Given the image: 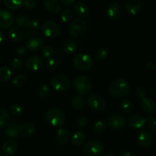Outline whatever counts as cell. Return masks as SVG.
<instances>
[{
    "mask_svg": "<svg viewBox=\"0 0 156 156\" xmlns=\"http://www.w3.org/2000/svg\"><path fill=\"white\" fill-rule=\"evenodd\" d=\"M106 129V124L104 121L102 120H99V121L96 122L93 126V129L95 133H101L103 132Z\"/></svg>",
    "mask_w": 156,
    "mask_h": 156,
    "instance_id": "b9f144b4",
    "label": "cell"
},
{
    "mask_svg": "<svg viewBox=\"0 0 156 156\" xmlns=\"http://www.w3.org/2000/svg\"><path fill=\"white\" fill-rule=\"evenodd\" d=\"M154 73H155L156 75V66H155V68H154Z\"/></svg>",
    "mask_w": 156,
    "mask_h": 156,
    "instance_id": "9f6ffc18",
    "label": "cell"
},
{
    "mask_svg": "<svg viewBox=\"0 0 156 156\" xmlns=\"http://www.w3.org/2000/svg\"><path fill=\"white\" fill-rule=\"evenodd\" d=\"M125 11L131 15H136L140 12L142 4L139 0H127L124 5Z\"/></svg>",
    "mask_w": 156,
    "mask_h": 156,
    "instance_id": "e0dca14e",
    "label": "cell"
},
{
    "mask_svg": "<svg viewBox=\"0 0 156 156\" xmlns=\"http://www.w3.org/2000/svg\"><path fill=\"white\" fill-rule=\"evenodd\" d=\"M119 156H132V154L128 152H122Z\"/></svg>",
    "mask_w": 156,
    "mask_h": 156,
    "instance_id": "f5cc1de1",
    "label": "cell"
},
{
    "mask_svg": "<svg viewBox=\"0 0 156 156\" xmlns=\"http://www.w3.org/2000/svg\"><path fill=\"white\" fill-rule=\"evenodd\" d=\"M35 5H36V3L33 0H27V1L23 2V5L28 10L33 9L35 7Z\"/></svg>",
    "mask_w": 156,
    "mask_h": 156,
    "instance_id": "7dc6e473",
    "label": "cell"
},
{
    "mask_svg": "<svg viewBox=\"0 0 156 156\" xmlns=\"http://www.w3.org/2000/svg\"><path fill=\"white\" fill-rule=\"evenodd\" d=\"M73 86L78 94L85 95L92 89V82L90 78L84 75H80L75 78Z\"/></svg>",
    "mask_w": 156,
    "mask_h": 156,
    "instance_id": "3957f363",
    "label": "cell"
},
{
    "mask_svg": "<svg viewBox=\"0 0 156 156\" xmlns=\"http://www.w3.org/2000/svg\"><path fill=\"white\" fill-rule=\"evenodd\" d=\"M50 93V89L47 84H41L37 89V94L41 99L47 98Z\"/></svg>",
    "mask_w": 156,
    "mask_h": 156,
    "instance_id": "f546056e",
    "label": "cell"
},
{
    "mask_svg": "<svg viewBox=\"0 0 156 156\" xmlns=\"http://www.w3.org/2000/svg\"><path fill=\"white\" fill-rule=\"evenodd\" d=\"M40 27V22L38 19L35 18H31L28 21L27 24H26L25 27L24 28L28 30V31L35 32L39 29Z\"/></svg>",
    "mask_w": 156,
    "mask_h": 156,
    "instance_id": "1f68e13d",
    "label": "cell"
},
{
    "mask_svg": "<svg viewBox=\"0 0 156 156\" xmlns=\"http://www.w3.org/2000/svg\"><path fill=\"white\" fill-rule=\"evenodd\" d=\"M85 105V100L82 95H75L71 100V106L75 110H81Z\"/></svg>",
    "mask_w": 156,
    "mask_h": 156,
    "instance_id": "83f0119b",
    "label": "cell"
},
{
    "mask_svg": "<svg viewBox=\"0 0 156 156\" xmlns=\"http://www.w3.org/2000/svg\"><path fill=\"white\" fill-rule=\"evenodd\" d=\"M119 108L122 112L125 113V114H128L132 109V103L129 99L125 98L121 101Z\"/></svg>",
    "mask_w": 156,
    "mask_h": 156,
    "instance_id": "e575fe53",
    "label": "cell"
},
{
    "mask_svg": "<svg viewBox=\"0 0 156 156\" xmlns=\"http://www.w3.org/2000/svg\"><path fill=\"white\" fill-rule=\"evenodd\" d=\"M42 58L38 55H33L26 61V67L32 71H38L42 67Z\"/></svg>",
    "mask_w": 156,
    "mask_h": 156,
    "instance_id": "9a60e30c",
    "label": "cell"
},
{
    "mask_svg": "<svg viewBox=\"0 0 156 156\" xmlns=\"http://www.w3.org/2000/svg\"><path fill=\"white\" fill-rule=\"evenodd\" d=\"M152 93L154 96L156 97V84H154L152 87Z\"/></svg>",
    "mask_w": 156,
    "mask_h": 156,
    "instance_id": "db71d44e",
    "label": "cell"
},
{
    "mask_svg": "<svg viewBox=\"0 0 156 156\" xmlns=\"http://www.w3.org/2000/svg\"><path fill=\"white\" fill-rule=\"evenodd\" d=\"M35 126L31 123H25L19 126V135L24 137H29L35 133Z\"/></svg>",
    "mask_w": 156,
    "mask_h": 156,
    "instance_id": "603a6c76",
    "label": "cell"
},
{
    "mask_svg": "<svg viewBox=\"0 0 156 156\" xmlns=\"http://www.w3.org/2000/svg\"><path fill=\"white\" fill-rule=\"evenodd\" d=\"M44 47V40L38 37H33L28 41L26 48L31 52H38Z\"/></svg>",
    "mask_w": 156,
    "mask_h": 156,
    "instance_id": "5bb4252c",
    "label": "cell"
},
{
    "mask_svg": "<svg viewBox=\"0 0 156 156\" xmlns=\"http://www.w3.org/2000/svg\"><path fill=\"white\" fill-rule=\"evenodd\" d=\"M141 108L144 112L147 114H151L155 112L156 111V103L154 100L151 98H145L142 99L141 101Z\"/></svg>",
    "mask_w": 156,
    "mask_h": 156,
    "instance_id": "44dd1931",
    "label": "cell"
},
{
    "mask_svg": "<svg viewBox=\"0 0 156 156\" xmlns=\"http://www.w3.org/2000/svg\"><path fill=\"white\" fill-rule=\"evenodd\" d=\"M9 114L6 109H0V128H3L9 123Z\"/></svg>",
    "mask_w": 156,
    "mask_h": 156,
    "instance_id": "836d02e7",
    "label": "cell"
},
{
    "mask_svg": "<svg viewBox=\"0 0 156 156\" xmlns=\"http://www.w3.org/2000/svg\"><path fill=\"white\" fill-rule=\"evenodd\" d=\"M86 136L82 131H76L73 134L71 138L72 144L75 146H80L85 143Z\"/></svg>",
    "mask_w": 156,
    "mask_h": 156,
    "instance_id": "484cf974",
    "label": "cell"
},
{
    "mask_svg": "<svg viewBox=\"0 0 156 156\" xmlns=\"http://www.w3.org/2000/svg\"><path fill=\"white\" fill-rule=\"evenodd\" d=\"M88 123V118L86 116L81 115L77 118V124L80 128H84Z\"/></svg>",
    "mask_w": 156,
    "mask_h": 156,
    "instance_id": "f6af8a7d",
    "label": "cell"
},
{
    "mask_svg": "<svg viewBox=\"0 0 156 156\" xmlns=\"http://www.w3.org/2000/svg\"><path fill=\"white\" fill-rule=\"evenodd\" d=\"M50 84L54 90L59 92L66 91L70 88V81L68 78L64 75H56L50 81Z\"/></svg>",
    "mask_w": 156,
    "mask_h": 156,
    "instance_id": "8992f818",
    "label": "cell"
},
{
    "mask_svg": "<svg viewBox=\"0 0 156 156\" xmlns=\"http://www.w3.org/2000/svg\"><path fill=\"white\" fill-rule=\"evenodd\" d=\"M78 45L73 40H67L63 44V50L67 55H71L77 50Z\"/></svg>",
    "mask_w": 156,
    "mask_h": 156,
    "instance_id": "d4e9b609",
    "label": "cell"
},
{
    "mask_svg": "<svg viewBox=\"0 0 156 156\" xmlns=\"http://www.w3.org/2000/svg\"><path fill=\"white\" fill-rule=\"evenodd\" d=\"M138 144L144 149H148L151 147L154 142L153 136L148 131H142L137 136Z\"/></svg>",
    "mask_w": 156,
    "mask_h": 156,
    "instance_id": "4fadbf2b",
    "label": "cell"
},
{
    "mask_svg": "<svg viewBox=\"0 0 156 156\" xmlns=\"http://www.w3.org/2000/svg\"><path fill=\"white\" fill-rule=\"evenodd\" d=\"M70 139V133L68 131L64 128H61L59 129L57 132L56 136H55V140H56L57 143L61 146H64L67 142L69 141Z\"/></svg>",
    "mask_w": 156,
    "mask_h": 156,
    "instance_id": "7402d4cb",
    "label": "cell"
},
{
    "mask_svg": "<svg viewBox=\"0 0 156 156\" xmlns=\"http://www.w3.org/2000/svg\"><path fill=\"white\" fill-rule=\"evenodd\" d=\"M5 5L11 10H18L23 5V1L21 0H5Z\"/></svg>",
    "mask_w": 156,
    "mask_h": 156,
    "instance_id": "d6a6232c",
    "label": "cell"
},
{
    "mask_svg": "<svg viewBox=\"0 0 156 156\" xmlns=\"http://www.w3.org/2000/svg\"><path fill=\"white\" fill-rule=\"evenodd\" d=\"M122 6L116 2L110 3L106 8L107 18L111 21H116L119 19L122 15Z\"/></svg>",
    "mask_w": 156,
    "mask_h": 156,
    "instance_id": "30bf717a",
    "label": "cell"
},
{
    "mask_svg": "<svg viewBox=\"0 0 156 156\" xmlns=\"http://www.w3.org/2000/svg\"><path fill=\"white\" fill-rule=\"evenodd\" d=\"M136 95H137V97L143 99L145 98V94H146V91H145V88H142V87H138L136 90Z\"/></svg>",
    "mask_w": 156,
    "mask_h": 156,
    "instance_id": "c3c4849f",
    "label": "cell"
},
{
    "mask_svg": "<svg viewBox=\"0 0 156 156\" xmlns=\"http://www.w3.org/2000/svg\"><path fill=\"white\" fill-rule=\"evenodd\" d=\"M1 3H2V2H1V1H0V5H1Z\"/></svg>",
    "mask_w": 156,
    "mask_h": 156,
    "instance_id": "680465c9",
    "label": "cell"
},
{
    "mask_svg": "<svg viewBox=\"0 0 156 156\" xmlns=\"http://www.w3.org/2000/svg\"><path fill=\"white\" fill-rule=\"evenodd\" d=\"M103 156H116V155H115L114 154H113V153H110V152H108V153H106V154H104Z\"/></svg>",
    "mask_w": 156,
    "mask_h": 156,
    "instance_id": "11a10c76",
    "label": "cell"
},
{
    "mask_svg": "<svg viewBox=\"0 0 156 156\" xmlns=\"http://www.w3.org/2000/svg\"><path fill=\"white\" fill-rule=\"evenodd\" d=\"M87 104L91 109L97 111H102L106 108V101L98 94H91L87 98Z\"/></svg>",
    "mask_w": 156,
    "mask_h": 156,
    "instance_id": "9c48e42d",
    "label": "cell"
},
{
    "mask_svg": "<svg viewBox=\"0 0 156 156\" xmlns=\"http://www.w3.org/2000/svg\"><path fill=\"white\" fill-rule=\"evenodd\" d=\"M60 18H61V20L64 23H67L68 21H70V20L73 18V12L70 9H65L61 13V15H60Z\"/></svg>",
    "mask_w": 156,
    "mask_h": 156,
    "instance_id": "74e56055",
    "label": "cell"
},
{
    "mask_svg": "<svg viewBox=\"0 0 156 156\" xmlns=\"http://www.w3.org/2000/svg\"><path fill=\"white\" fill-rule=\"evenodd\" d=\"M145 119L148 122V129L152 132H156V117L152 115H148Z\"/></svg>",
    "mask_w": 156,
    "mask_h": 156,
    "instance_id": "60d3db41",
    "label": "cell"
},
{
    "mask_svg": "<svg viewBox=\"0 0 156 156\" xmlns=\"http://www.w3.org/2000/svg\"><path fill=\"white\" fill-rule=\"evenodd\" d=\"M9 36L12 41L20 42L24 38V33L19 27H13L9 30Z\"/></svg>",
    "mask_w": 156,
    "mask_h": 156,
    "instance_id": "cb8c5ba5",
    "label": "cell"
},
{
    "mask_svg": "<svg viewBox=\"0 0 156 156\" xmlns=\"http://www.w3.org/2000/svg\"><path fill=\"white\" fill-rule=\"evenodd\" d=\"M18 149V143L13 140H8L3 143L2 151L6 156H12L16 152Z\"/></svg>",
    "mask_w": 156,
    "mask_h": 156,
    "instance_id": "2e32d148",
    "label": "cell"
},
{
    "mask_svg": "<svg viewBox=\"0 0 156 156\" xmlns=\"http://www.w3.org/2000/svg\"><path fill=\"white\" fill-rule=\"evenodd\" d=\"M146 66L148 69H154V68H155V64L153 62H151V61H149V62H148L146 63Z\"/></svg>",
    "mask_w": 156,
    "mask_h": 156,
    "instance_id": "f907efd6",
    "label": "cell"
},
{
    "mask_svg": "<svg viewBox=\"0 0 156 156\" xmlns=\"http://www.w3.org/2000/svg\"><path fill=\"white\" fill-rule=\"evenodd\" d=\"M46 66L49 70H55L58 66V61L55 58H50L47 60Z\"/></svg>",
    "mask_w": 156,
    "mask_h": 156,
    "instance_id": "ee69618b",
    "label": "cell"
},
{
    "mask_svg": "<svg viewBox=\"0 0 156 156\" xmlns=\"http://www.w3.org/2000/svg\"><path fill=\"white\" fill-rule=\"evenodd\" d=\"M146 122V119L145 117L138 114H135L128 119V124L130 127L133 129H141L145 126Z\"/></svg>",
    "mask_w": 156,
    "mask_h": 156,
    "instance_id": "ffe728a7",
    "label": "cell"
},
{
    "mask_svg": "<svg viewBox=\"0 0 156 156\" xmlns=\"http://www.w3.org/2000/svg\"><path fill=\"white\" fill-rule=\"evenodd\" d=\"M130 92V85L124 79H115L109 87V93L115 98H121L128 95Z\"/></svg>",
    "mask_w": 156,
    "mask_h": 156,
    "instance_id": "6da1fadb",
    "label": "cell"
},
{
    "mask_svg": "<svg viewBox=\"0 0 156 156\" xmlns=\"http://www.w3.org/2000/svg\"><path fill=\"white\" fill-rule=\"evenodd\" d=\"M87 30V24L84 20L76 18L69 24L68 31L72 37L79 38L84 36Z\"/></svg>",
    "mask_w": 156,
    "mask_h": 156,
    "instance_id": "52a82bcc",
    "label": "cell"
},
{
    "mask_svg": "<svg viewBox=\"0 0 156 156\" xmlns=\"http://www.w3.org/2000/svg\"><path fill=\"white\" fill-rule=\"evenodd\" d=\"M23 108L20 105L18 104H13L9 107V111L12 114V115L15 117H19L23 114Z\"/></svg>",
    "mask_w": 156,
    "mask_h": 156,
    "instance_id": "8d00e7d4",
    "label": "cell"
},
{
    "mask_svg": "<svg viewBox=\"0 0 156 156\" xmlns=\"http://www.w3.org/2000/svg\"><path fill=\"white\" fill-rule=\"evenodd\" d=\"M103 150V144L98 140H90L83 147V152L87 156H100Z\"/></svg>",
    "mask_w": 156,
    "mask_h": 156,
    "instance_id": "5b68a950",
    "label": "cell"
},
{
    "mask_svg": "<svg viewBox=\"0 0 156 156\" xmlns=\"http://www.w3.org/2000/svg\"><path fill=\"white\" fill-rule=\"evenodd\" d=\"M12 77V70L8 66L0 67V82H5L9 81Z\"/></svg>",
    "mask_w": 156,
    "mask_h": 156,
    "instance_id": "4dcf8cb0",
    "label": "cell"
},
{
    "mask_svg": "<svg viewBox=\"0 0 156 156\" xmlns=\"http://www.w3.org/2000/svg\"><path fill=\"white\" fill-rule=\"evenodd\" d=\"M15 54L18 55L19 56H24L27 53V48L24 46H19V47H16L15 50Z\"/></svg>",
    "mask_w": 156,
    "mask_h": 156,
    "instance_id": "bcb514c9",
    "label": "cell"
},
{
    "mask_svg": "<svg viewBox=\"0 0 156 156\" xmlns=\"http://www.w3.org/2000/svg\"><path fill=\"white\" fill-rule=\"evenodd\" d=\"M4 37H5L4 32H3L2 30H0V44H1V43L3 41V40H4Z\"/></svg>",
    "mask_w": 156,
    "mask_h": 156,
    "instance_id": "816d5d0a",
    "label": "cell"
},
{
    "mask_svg": "<svg viewBox=\"0 0 156 156\" xmlns=\"http://www.w3.org/2000/svg\"><path fill=\"white\" fill-rule=\"evenodd\" d=\"M0 156H3V155H2V154H1V153H0Z\"/></svg>",
    "mask_w": 156,
    "mask_h": 156,
    "instance_id": "6f0895ef",
    "label": "cell"
},
{
    "mask_svg": "<svg viewBox=\"0 0 156 156\" xmlns=\"http://www.w3.org/2000/svg\"><path fill=\"white\" fill-rule=\"evenodd\" d=\"M61 3H62L64 5L70 6L71 5H73L74 3H76V2H75V0H61Z\"/></svg>",
    "mask_w": 156,
    "mask_h": 156,
    "instance_id": "681fc988",
    "label": "cell"
},
{
    "mask_svg": "<svg viewBox=\"0 0 156 156\" xmlns=\"http://www.w3.org/2000/svg\"><path fill=\"white\" fill-rule=\"evenodd\" d=\"M27 82V77L24 75H18L13 79V84L16 87H22Z\"/></svg>",
    "mask_w": 156,
    "mask_h": 156,
    "instance_id": "f35d334b",
    "label": "cell"
},
{
    "mask_svg": "<svg viewBox=\"0 0 156 156\" xmlns=\"http://www.w3.org/2000/svg\"><path fill=\"white\" fill-rule=\"evenodd\" d=\"M46 120L53 126H60L65 123L66 117L62 110L53 108L47 111L45 115Z\"/></svg>",
    "mask_w": 156,
    "mask_h": 156,
    "instance_id": "7a4b0ae2",
    "label": "cell"
},
{
    "mask_svg": "<svg viewBox=\"0 0 156 156\" xmlns=\"http://www.w3.org/2000/svg\"><path fill=\"white\" fill-rule=\"evenodd\" d=\"M23 61L18 58H15L11 62V68L14 70H20L23 67Z\"/></svg>",
    "mask_w": 156,
    "mask_h": 156,
    "instance_id": "7bdbcfd3",
    "label": "cell"
},
{
    "mask_svg": "<svg viewBox=\"0 0 156 156\" xmlns=\"http://www.w3.org/2000/svg\"><path fill=\"white\" fill-rule=\"evenodd\" d=\"M29 20L28 16L25 15H19L17 16L16 19H15V22H16L17 26L18 27H21V28H24L25 27L26 24H27L28 21Z\"/></svg>",
    "mask_w": 156,
    "mask_h": 156,
    "instance_id": "ab89813d",
    "label": "cell"
},
{
    "mask_svg": "<svg viewBox=\"0 0 156 156\" xmlns=\"http://www.w3.org/2000/svg\"><path fill=\"white\" fill-rule=\"evenodd\" d=\"M73 66L80 71H87L93 66V59L88 53H79L73 59Z\"/></svg>",
    "mask_w": 156,
    "mask_h": 156,
    "instance_id": "277c9868",
    "label": "cell"
},
{
    "mask_svg": "<svg viewBox=\"0 0 156 156\" xmlns=\"http://www.w3.org/2000/svg\"><path fill=\"white\" fill-rule=\"evenodd\" d=\"M44 9L50 14H58L61 9V3L58 0H44L42 2Z\"/></svg>",
    "mask_w": 156,
    "mask_h": 156,
    "instance_id": "d6986e66",
    "label": "cell"
},
{
    "mask_svg": "<svg viewBox=\"0 0 156 156\" xmlns=\"http://www.w3.org/2000/svg\"><path fill=\"white\" fill-rule=\"evenodd\" d=\"M15 18L10 11L6 9L0 10V28H9L13 24Z\"/></svg>",
    "mask_w": 156,
    "mask_h": 156,
    "instance_id": "8fae6325",
    "label": "cell"
},
{
    "mask_svg": "<svg viewBox=\"0 0 156 156\" xmlns=\"http://www.w3.org/2000/svg\"><path fill=\"white\" fill-rule=\"evenodd\" d=\"M74 11L78 16L87 18L90 14V8L84 2H77L74 5Z\"/></svg>",
    "mask_w": 156,
    "mask_h": 156,
    "instance_id": "ac0fdd59",
    "label": "cell"
},
{
    "mask_svg": "<svg viewBox=\"0 0 156 156\" xmlns=\"http://www.w3.org/2000/svg\"><path fill=\"white\" fill-rule=\"evenodd\" d=\"M5 134L7 137L16 138L19 135V126L18 124H15V123L9 125L6 127V130H5Z\"/></svg>",
    "mask_w": 156,
    "mask_h": 156,
    "instance_id": "4316f807",
    "label": "cell"
},
{
    "mask_svg": "<svg viewBox=\"0 0 156 156\" xmlns=\"http://www.w3.org/2000/svg\"><path fill=\"white\" fill-rule=\"evenodd\" d=\"M126 120L120 114H113L108 119V125L111 129H121L125 127Z\"/></svg>",
    "mask_w": 156,
    "mask_h": 156,
    "instance_id": "7c38bea8",
    "label": "cell"
},
{
    "mask_svg": "<svg viewBox=\"0 0 156 156\" xmlns=\"http://www.w3.org/2000/svg\"><path fill=\"white\" fill-rule=\"evenodd\" d=\"M41 30L44 36L47 37H56L61 33V27L56 21L47 20L43 23Z\"/></svg>",
    "mask_w": 156,
    "mask_h": 156,
    "instance_id": "ba28073f",
    "label": "cell"
},
{
    "mask_svg": "<svg viewBox=\"0 0 156 156\" xmlns=\"http://www.w3.org/2000/svg\"><path fill=\"white\" fill-rule=\"evenodd\" d=\"M95 59L97 61H102L108 56V51L104 47H99L95 52Z\"/></svg>",
    "mask_w": 156,
    "mask_h": 156,
    "instance_id": "d590c367",
    "label": "cell"
},
{
    "mask_svg": "<svg viewBox=\"0 0 156 156\" xmlns=\"http://www.w3.org/2000/svg\"><path fill=\"white\" fill-rule=\"evenodd\" d=\"M41 55L43 57L47 59H50V58H54V56L57 55V50L52 46H46V47H43V49L41 50Z\"/></svg>",
    "mask_w": 156,
    "mask_h": 156,
    "instance_id": "f1b7e54d",
    "label": "cell"
}]
</instances>
